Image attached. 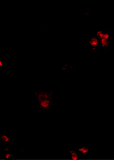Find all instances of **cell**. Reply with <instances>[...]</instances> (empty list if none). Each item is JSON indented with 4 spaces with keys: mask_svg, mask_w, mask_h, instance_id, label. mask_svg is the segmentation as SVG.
<instances>
[{
    "mask_svg": "<svg viewBox=\"0 0 114 160\" xmlns=\"http://www.w3.org/2000/svg\"><path fill=\"white\" fill-rule=\"evenodd\" d=\"M54 92H36V107L39 112L51 111L54 106Z\"/></svg>",
    "mask_w": 114,
    "mask_h": 160,
    "instance_id": "6da1fadb",
    "label": "cell"
},
{
    "mask_svg": "<svg viewBox=\"0 0 114 160\" xmlns=\"http://www.w3.org/2000/svg\"><path fill=\"white\" fill-rule=\"evenodd\" d=\"M66 153L68 155V158L72 160H78L80 159L79 154L76 149H67Z\"/></svg>",
    "mask_w": 114,
    "mask_h": 160,
    "instance_id": "7a4b0ae2",
    "label": "cell"
},
{
    "mask_svg": "<svg viewBox=\"0 0 114 160\" xmlns=\"http://www.w3.org/2000/svg\"><path fill=\"white\" fill-rule=\"evenodd\" d=\"M76 150L80 156L90 155V147L89 146H78Z\"/></svg>",
    "mask_w": 114,
    "mask_h": 160,
    "instance_id": "3957f363",
    "label": "cell"
},
{
    "mask_svg": "<svg viewBox=\"0 0 114 160\" xmlns=\"http://www.w3.org/2000/svg\"><path fill=\"white\" fill-rule=\"evenodd\" d=\"M0 141L2 144L6 145L10 141V138L7 135L1 134H0Z\"/></svg>",
    "mask_w": 114,
    "mask_h": 160,
    "instance_id": "277c9868",
    "label": "cell"
},
{
    "mask_svg": "<svg viewBox=\"0 0 114 160\" xmlns=\"http://www.w3.org/2000/svg\"><path fill=\"white\" fill-rule=\"evenodd\" d=\"M4 155H5V158L8 160H11V159H15L16 158L15 157L13 153L11 152L10 150L8 151H5V153Z\"/></svg>",
    "mask_w": 114,
    "mask_h": 160,
    "instance_id": "5b68a950",
    "label": "cell"
},
{
    "mask_svg": "<svg viewBox=\"0 0 114 160\" xmlns=\"http://www.w3.org/2000/svg\"><path fill=\"white\" fill-rule=\"evenodd\" d=\"M89 43H90V45L93 47H94V46L97 45L98 43L97 39L95 37L92 38L90 40Z\"/></svg>",
    "mask_w": 114,
    "mask_h": 160,
    "instance_id": "8992f818",
    "label": "cell"
},
{
    "mask_svg": "<svg viewBox=\"0 0 114 160\" xmlns=\"http://www.w3.org/2000/svg\"><path fill=\"white\" fill-rule=\"evenodd\" d=\"M101 40V43L103 47H105L108 44V41L107 40H106L104 38H102L100 39Z\"/></svg>",
    "mask_w": 114,
    "mask_h": 160,
    "instance_id": "52a82bcc",
    "label": "cell"
},
{
    "mask_svg": "<svg viewBox=\"0 0 114 160\" xmlns=\"http://www.w3.org/2000/svg\"><path fill=\"white\" fill-rule=\"evenodd\" d=\"M109 37H110V35H109V34L106 33H104L103 38H104L106 40H107L109 39Z\"/></svg>",
    "mask_w": 114,
    "mask_h": 160,
    "instance_id": "ba28073f",
    "label": "cell"
},
{
    "mask_svg": "<svg viewBox=\"0 0 114 160\" xmlns=\"http://www.w3.org/2000/svg\"><path fill=\"white\" fill-rule=\"evenodd\" d=\"M2 62H1V61H0V66H2Z\"/></svg>",
    "mask_w": 114,
    "mask_h": 160,
    "instance_id": "9c48e42d",
    "label": "cell"
}]
</instances>
